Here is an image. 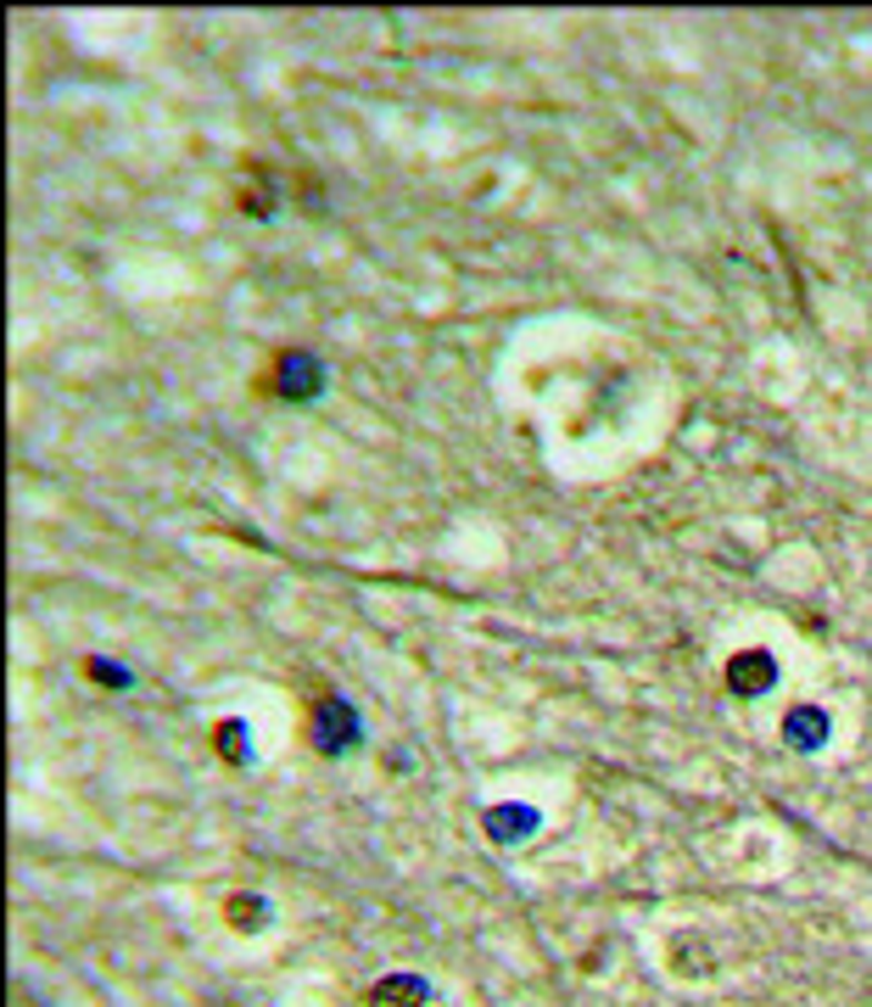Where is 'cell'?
<instances>
[{"label":"cell","instance_id":"6da1fadb","mask_svg":"<svg viewBox=\"0 0 872 1007\" xmlns=\"http://www.w3.org/2000/svg\"><path fill=\"white\" fill-rule=\"evenodd\" d=\"M308 734H314V745L325 751V756H342V751H353V739H358V716H353V705H342V699H314V716H308Z\"/></svg>","mask_w":872,"mask_h":1007},{"label":"cell","instance_id":"7a4b0ae2","mask_svg":"<svg viewBox=\"0 0 872 1007\" xmlns=\"http://www.w3.org/2000/svg\"><path fill=\"white\" fill-rule=\"evenodd\" d=\"M274 392L280 397H314L320 386H325V370H320V359H308V353H285L280 364H274Z\"/></svg>","mask_w":872,"mask_h":1007},{"label":"cell","instance_id":"3957f363","mask_svg":"<svg viewBox=\"0 0 872 1007\" xmlns=\"http://www.w3.org/2000/svg\"><path fill=\"white\" fill-rule=\"evenodd\" d=\"M727 683L756 699V694H767V688L778 683V666H772L767 649H744V655H733V666H727Z\"/></svg>","mask_w":872,"mask_h":1007},{"label":"cell","instance_id":"277c9868","mask_svg":"<svg viewBox=\"0 0 872 1007\" xmlns=\"http://www.w3.org/2000/svg\"><path fill=\"white\" fill-rule=\"evenodd\" d=\"M783 739H789V745H800V751H817V745L828 739V716H822V711H811V705L789 711V716H783Z\"/></svg>","mask_w":872,"mask_h":1007},{"label":"cell","instance_id":"5b68a950","mask_svg":"<svg viewBox=\"0 0 872 1007\" xmlns=\"http://www.w3.org/2000/svg\"><path fill=\"white\" fill-rule=\"evenodd\" d=\"M425 996H430L425 979H386V985H375L369 1007H419Z\"/></svg>","mask_w":872,"mask_h":1007},{"label":"cell","instance_id":"8992f818","mask_svg":"<svg viewBox=\"0 0 872 1007\" xmlns=\"http://www.w3.org/2000/svg\"><path fill=\"white\" fill-rule=\"evenodd\" d=\"M487 828H493L498 839H520V834L537 828V812H526V806H498V812L487 817Z\"/></svg>","mask_w":872,"mask_h":1007},{"label":"cell","instance_id":"52a82bcc","mask_svg":"<svg viewBox=\"0 0 872 1007\" xmlns=\"http://www.w3.org/2000/svg\"><path fill=\"white\" fill-rule=\"evenodd\" d=\"M241 739H246L241 723H224V728H219V751H224L230 762H246V745H241Z\"/></svg>","mask_w":872,"mask_h":1007},{"label":"cell","instance_id":"ba28073f","mask_svg":"<svg viewBox=\"0 0 872 1007\" xmlns=\"http://www.w3.org/2000/svg\"><path fill=\"white\" fill-rule=\"evenodd\" d=\"M230 913H235V918H230L235 929H257V924H263V902H230Z\"/></svg>","mask_w":872,"mask_h":1007},{"label":"cell","instance_id":"9c48e42d","mask_svg":"<svg viewBox=\"0 0 872 1007\" xmlns=\"http://www.w3.org/2000/svg\"><path fill=\"white\" fill-rule=\"evenodd\" d=\"M90 677H95V683H112V688H123V683H129V672H123V666H112V661H90Z\"/></svg>","mask_w":872,"mask_h":1007}]
</instances>
